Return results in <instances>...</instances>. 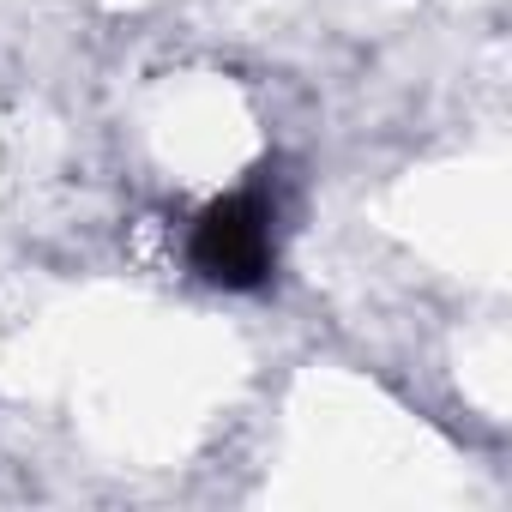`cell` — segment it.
<instances>
[{"label": "cell", "mask_w": 512, "mask_h": 512, "mask_svg": "<svg viewBox=\"0 0 512 512\" xmlns=\"http://www.w3.org/2000/svg\"><path fill=\"white\" fill-rule=\"evenodd\" d=\"M193 266L223 290H260L272 278V211L260 193H229L193 223Z\"/></svg>", "instance_id": "1"}]
</instances>
